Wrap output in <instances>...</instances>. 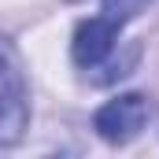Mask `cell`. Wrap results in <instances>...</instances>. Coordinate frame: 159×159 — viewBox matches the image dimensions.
Listing matches in <instances>:
<instances>
[{
  "instance_id": "obj_2",
  "label": "cell",
  "mask_w": 159,
  "mask_h": 159,
  "mask_svg": "<svg viewBox=\"0 0 159 159\" xmlns=\"http://www.w3.org/2000/svg\"><path fill=\"white\" fill-rule=\"evenodd\" d=\"M148 119H152L148 96L126 93V96L107 100V104L93 115V129H96L104 141H111V144H126V141H133V137L148 126Z\"/></svg>"
},
{
  "instance_id": "obj_1",
  "label": "cell",
  "mask_w": 159,
  "mask_h": 159,
  "mask_svg": "<svg viewBox=\"0 0 159 159\" xmlns=\"http://www.w3.org/2000/svg\"><path fill=\"white\" fill-rule=\"evenodd\" d=\"M26 122H30V93L22 59L11 48V41L0 37V148L15 144L26 133Z\"/></svg>"
},
{
  "instance_id": "obj_3",
  "label": "cell",
  "mask_w": 159,
  "mask_h": 159,
  "mask_svg": "<svg viewBox=\"0 0 159 159\" xmlns=\"http://www.w3.org/2000/svg\"><path fill=\"white\" fill-rule=\"evenodd\" d=\"M119 34H122V26L115 22V19H107V15H93V19L78 22L74 41H70V56H74V63H78L81 70H96V67L115 52Z\"/></svg>"
},
{
  "instance_id": "obj_4",
  "label": "cell",
  "mask_w": 159,
  "mask_h": 159,
  "mask_svg": "<svg viewBox=\"0 0 159 159\" xmlns=\"http://www.w3.org/2000/svg\"><path fill=\"white\" fill-rule=\"evenodd\" d=\"M148 4H152V0H100V15H107V19H115L119 26H126V22L137 19Z\"/></svg>"
}]
</instances>
